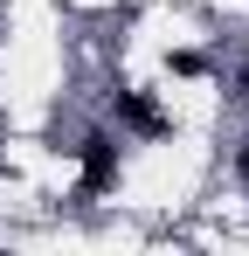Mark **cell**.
<instances>
[{
	"label": "cell",
	"instance_id": "obj_1",
	"mask_svg": "<svg viewBox=\"0 0 249 256\" xmlns=\"http://www.w3.org/2000/svg\"><path fill=\"white\" fill-rule=\"evenodd\" d=\"M118 180V146L97 132V138H83V194H104Z\"/></svg>",
	"mask_w": 249,
	"mask_h": 256
},
{
	"label": "cell",
	"instance_id": "obj_2",
	"mask_svg": "<svg viewBox=\"0 0 249 256\" xmlns=\"http://www.w3.org/2000/svg\"><path fill=\"white\" fill-rule=\"evenodd\" d=\"M118 111L132 132H166V111L152 104V97H138V90H118Z\"/></svg>",
	"mask_w": 249,
	"mask_h": 256
},
{
	"label": "cell",
	"instance_id": "obj_3",
	"mask_svg": "<svg viewBox=\"0 0 249 256\" xmlns=\"http://www.w3.org/2000/svg\"><path fill=\"white\" fill-rule=\"evenodd\" d=\"M242 180H249V152H242Z\"/></svg>",
	"mask_w": 249,
	"mask_h": 256
}]
</instances>
